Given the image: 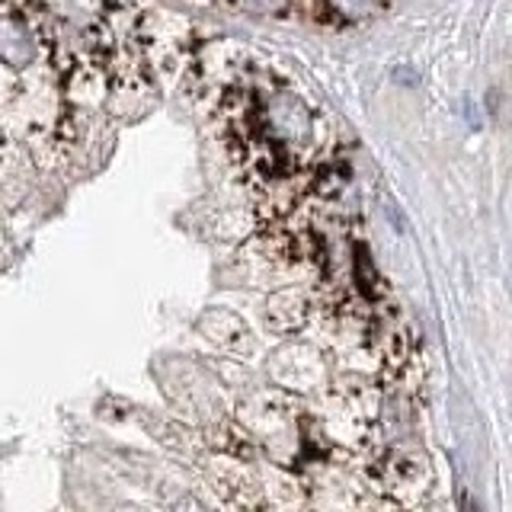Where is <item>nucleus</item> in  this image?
Returning a JSON list of instances; mask_svg holds the SVG:
<instances>
[{
	"label": "nucleus",
	"instance_id": "f03ea898",
	"mask_svg": "<svg viewBox=\"0 0 512 512\" xmlns=\"http://www.w3.org/2000/svg\"><path fill=\"white\" fill-rule=\"evenodd\" d=\"M39 32L23 13L4 10L0 13V61L10 68H26L39 55Z\"/></svg>",
	"mask_w": 512,
	"mask_h": 512
},
{
	"label": "nucleus",
	"instance_id": "20e7f679",
	"mask_svg": "<svg viewBox=\"0 0 512 512\" xmlns=\"http://www.w3.org/2000/svg\"><path fill=\"white\" fill-rule=\"evenodd\" d=\"M311 317V298L301 288H282V292L269 295L266 301V324L272 330L292 333L301 330Z\"/></svg>",
	"mask_w": 512,
	"mask_h": 512
},
{
	"label": "nucleus",
	"instance_id": "7ed1b4c3",
	"mask_svg": "<svg viewBox=\"0 0 512 512\" xmlns=\"http://www.w3.org/2000/svg\"><path fill=\"white\" fill-rule=\"evenodd\" d=\"M199 333L208 343H215L224 352H234V356H250V349H253L250 327L234 311H224V308L205 311L199 317Z\"/></svg>",
	"mask_w": 512,
	"mask_h": 512
},
{
	"label": "nucleus",
	"instance_id": "39448f33",
	"mask_svg": "<svg viewBox=\"0 0 512 512\" xmlns=\"http://www.w3.org/2000/svg\"><path fill=\"white\" fill-rule=\"evenodd\" d=\"M384 4H388V0H317L324 20L333 26H343V29L368 23L372 16H378L384 10Z\"/></svg>",
	"mask_w": 512,
	"mask_h": 512
},
{
	"label": "nucleus",
	"instance_id": "f257e3e1",
	"mask_svg": "<svg viewBox=\"0 0 512 512\" xmlns=\"http://www.w3.org/2000/svg\"><path fill=\"white\" fill-rule=\"evenodd\" d=\"M304 512H359V484L343 464H324L314 471Z\"/></svg>",
	"mask_w": 512,
	"mask_h": 512
}]
</instances>
